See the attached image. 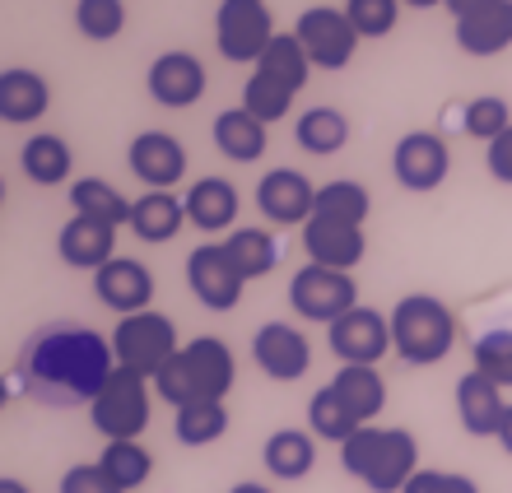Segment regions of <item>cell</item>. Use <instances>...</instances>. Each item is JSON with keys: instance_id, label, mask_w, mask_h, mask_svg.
Wrapping results in <instances>:
<instances>
[{"instance_id": "cell-1", "label": "cell", "mask_w": 512, "mask_h": 493, "mask_svg": "<svg viewBox=\"0 0 512 493\" xmlns=\"http://www.w3.org/2000/svg\"><path fill=\"white\" fill-rule=\"evenodd\" d=\"M112 373H117L112 335H98L84 321H47L19 345V359H14L19 391L56 410L94 405Z\"/></svg>"}, {"instance_id": "cell-2", "label": "cell", "mask_w": 512, "mask_h": 493, "mask_svg": "<svg viewBox=\"0 0 512 493\" xmlns=\"http://www.w3.org/2000/svg\"><path fill=\"white\" fill-rule=\"evenodd\" d=\"M238 382V359L219 335H196L177 349V359L154 377L159 400H168L173 410L182 405H201V400H224Z\"/></svg>"}, {"instance_id": "cell-3", "label": "cell", "mask_w": 512, "mask_h": 493, "mask_svg": "<svg viewBox=\"0 0 512 493\" xmlns=\"http://www.w3.org/2000/svg\"><path fill=\"white\" fill-rule=\"evenodd\" d=\"M340 466L373 493H405V484L424 470L419 466L415 433L410 428H378V424H364L340 447Z\"/></svg>"}, {"instance_id": "cell-4", "label": "cell", "mask_w": 512, "mask_h": 493, "mask_svg": "<svg viewBox=\"0 0 512 493\" xmlns=\"http://www.w3.org/2000/svg\"><path fill=\"white\" fill-rule=\"evenodd\" d=\"M457 345V317L443 298L433 294H405L391 307V349L410 368H433Z\"/></svg>"}, {"instance_id": "cell-5", "label": "cell", "mask_w": 512, "mask_h": 493, "mask_svg": "<svg viewBox=\"0 0 512 493\" xmlns=\"http://www.w3.org/2000/svg\"><path fill=\"white\" fill-rule=\"evenodd\" d=\"M177 326L173 317H163V312H135V317H122L112 326V354H117V368H131L140 377H154L177 359Z\"/></svg>"}, {"instance_id": "cell-6", "label": "cell", "mask_w": 512, "mask_h": 493, "mask_svg": "<svg viewBox=\"0 0 512 493\" xmlns=\"http://www.w3.org/2000/svg\"><path fill=\"white\" fill-rule=\"evenodd\" d=\"M149 387H154L149 377L131 373V368H117L108 377V387L98 391V400L89 405V424L108 442H140V433L149 428V410H154Z\"/></svg>"}, {"instance_id": "cell-7", "label": "cell", "mask_w": 512, "mask_h": 493, "mask_svg": "<svg viewBox=\"0 0 512 493\" xmlns=\"http://www.w3.org/2000/svg\"><path fill=\"white\" fill-rule=\"evenodd\" d=\"M275 42V19L266 0H219L215 10V47L224 61L247 66L261 61L266 47Z\"/></svg>"}, {"instance_id": "cell-8", "label": "cell", "mask_w": 512, "mask_h": 493, "mask_svg": "<svg viewBox=\"0 0 512 493\" xmlns=\"http://www.w3.org/2000/svg\"><path fill=\"white\" fill-rule=\"evenodd\" d=\"M289 307H294L303 321H317V326H336L345 312L359 307V284L345 270H326V266H303L294 270L289 280Z\"/></svg>"}, {"instance_id": "cell-9", "label": "cell", "mask_w": 512, "mask_h": 493, "mask_svg": "<svg viewBox=\"0 0 512 493\" xmlns=\"http://www.w3.org/2000/svg\"><path fill=\"white\" fill-rule=\"evenodd\" d=\"M294 38L303 42L312 70H345L359 52V33H354L350 14L336 10V5H312V10L298 14L294 24Z\"/></svg>"}, {"instance_id": "cell-10", "label": "cell", "mask_w": 512, "mask_h": 493, "mask_svg": "<svg viewBox=\"0 0 512 493\" xmlns=\"http://www.w3.org/2000/svg\"><path fill=\"white\" fill-rule=\"evenodd\" d=\"M187 284L196 294V303L210 307V312H233L243 303V289H247L243 270H238V261L229 256L224 242H201L187 256Z\"/></svg>"}, {"instance_id": "cell-11", "label": "cell", "mask_w": 512, "mask_h": 493, "mask_svg": "<svg viewBox=\"0 0 512 493\" xmlns=\"http://www.w3.org/2000/svg\"><path fill=\"white\" fill-rule=\"evenodd\" d=\"M326 345L340 363H354V368H378L391 354V317L378 307H354L336 326H326Z\"/></svg>"}, {"instance_id": "cell-12", "label": "cell", "mask_w": 512, "mask_h": 493, "mask_svg": "<svg viewBox=\"0 0 512 493\" xmlns=\"http://www.w3.org/2000/svg\"><path fill=\"white\" fill-rule=\"evenodd\" d=\"M452 173V149H447L443 135L433 131H405L391 149V177L401 182L405 191H438Z\"/></svg>"}, {"instance_id": "cell-13", "label": "cell", "mask_w": 512, "mask_h": 493, "mask_svg": "<svg viewBox=\"0 0 512 493\" xmlns=\"http://www.w3.org/2000/svg\"><path fill=\"white\" fill-rule=\"evenodd\" d=\"M256 210L275 228H308V219L317 214V187L298 168H270L256 182Z\"/></svg>"}, {"instance_id": "cell-14", "label": "cell", "mask_w": 512, "mask_h": 493, "mask_svg": "<svg viewBox=\"0 0 512 493\" xmlns=\"http://www.w3.org/2000/svg\"><path fill=\"white\" fill-rule=\"evenodd\" d=\"M252 363L270 382H298L312 368V345L308 335L289 326V321H266L252 335Z\"/></svg>"}, {"instance_id": "cell-15", "label": "cell", "mask_w": 512, "mask_h": 493, "mask_svg": "<svg viewBox=\"0 0 512 493\" xmlns=\"http://www.w3.org/2000/svg\"><path fill=\"white\" fill-rule=\"evenodd\" d=\"M126 163L149 191H173L187 177V145L168 131H140L126 149Z\"/></svg>"}, {"instance_id": "cell-16", "label": "cell", "mask_w": 512, "mask_h": 493, "mask_svg": "<svg viewBox=\"0 0 512 493\" xmlns=\"http://www.w3.org/2000/svg\"><path fill=\"white\" fill-rule=\"evenodd\" d=\"M149 98L159 107H173V112H182V107H196L205 98V66H201V56H191V52H163L149 61Z\"/></svg>"}, {"instance_id": "cell-17", "label": "cell", "mask_w": 512, "mask_h": 493, "mask_svg": "<svg viewBox=\"0 0 512 493\" xmlns=\"http://www.w3.org/2000/svg\"><path fill=\"white\" fill-rule=\"evenodd\" d=\"M94 298L103 307H112L117 317H135V312H149L154 303V275H149L145 261L135 256H117L94 275Z\"/></svg>"}, {"instance_id": "cell-18", "label": "cell", "mask_w": 512, "mask_h": 493, "mask_svg": "<svg viewBox=\"0 0 512 493\" xmlns=\"http://www.w3.org/2000/svg\"><path fill=\"white\" fill-rule=\"evenodd\" d=\"M117 233L122 228L98 224V219H84V214H70L61 233H56V252L70 270H103L108 261H117Z\"/></svg>"}, {"instance_id": "cell-19", "label": "cell", "mask_w": 512, "mask_h": 493, "mask_svg": "<svg viewBox=\"0 0 512 493\" xmlns=\"http://www.w3.org/2000/svg\"><path fill=\"white\" fill-rule=\"evenodd\" d=\"M303 252H308L312 266H326V270H345L350 275L368 252V238L364 228L354 224H331V219H308L303 228Z\"/></svg>"}, {"instance_id": "cell-20", "label": "cell", "mask_w": 512, "mask_h": 493, "mask_svg": "<svg viewBox=\"0 0 512 493\" xmlns=\"http://www.w3.org/2000/svg\"><path fill=\"white\" fill-rule=\"evenodd\" d=\"M503 414H508V400H503V387H494L485 373H466L457 377V419L471 438H499Z\"/></svg>"}, {"instance_id": "cell-21", "label": "cell", "mask_w": 512, "mask_h": 493, "mask_svg": "<svg viewBox=\"0 0 512 493\" xmlns=\"http://www.w3.org/2000/svg\"><path fill=\"white\" fill-rule=\"evenodd\" d=\"M182 205H187L191 228H201V233L215 238V233H224V228L238 224L243 196H238V187H233L229 177H196L191 191L182 196Z\"/></svg>"}, {"instance_id": "cell-22", "label": "cell", "mask_w": 512, "mask_h": 493, "mask_svg": "<svg viewBox=\"0 0 512 493\" xmlns=\"http://www.w3.org/2000/svg\"><path fill=\"white\" fill-rule=\"evenodd\" d=\"M47 107H52V89H47L38 70L28 66L0 70V117L10 126H33V121L47 117Z\"/></svg>"}, {"instance_id": "cell-23", "label": "cell", "mask_w": 512, "mask_h": 493, "mask_svg": "<svg viewBox=\"0 0 512 493\" xmlns=\"http://www.w3.org/2000/svg\"><path fill=\"white\" fill-rule=\"evenodd\" d=\"M187 205L173 196V191H145V196H135V210H131V233L149 247H159V242H173L182 228H187Z\"/></svg>"}, {"instance_id": "cell-24", "label": "cell", "mask_w": 512, "mask_h": 493, "mask_svg": "<svg viewBox=\"0 0 512 493\" xmlns=\"http://www.w3.org/2000/svg\"><path fill=\"white\" fill-rule=\"evenodd\" d=\"M261 461L275 480L294 484V480H308L312 466H317V438L308 428H275L261 447Z\"/></svg>"}, {"instance_id": "cell-25", "label": "cell", "mask_w": 512, "mask_h": 493, "mask_svg": "<svg viewBox=\"0 0 512 493\" xmlns=\"http://www.w3.org/2000/svg\"><path fill=\"white\" fill-rule=\"evenodd\" d=\"M210 140H215V149L224 154V159L256 163L261 154H266V145H270V126L266 121H256V117H247L243 107H229V112H219L215 117Z\"/></svg>"}, {"instance_id": "cell-26", "label": "cell", "mask_w": 512, "mask_h": 493, "mask_svg": "<svg viewBox=\"0 0 512 493\" xmlns=\"http://www.w3.org/2000/svg\"><path fill=\"white\" fill-rule=\"evenodd\" d=\"M457 47L466 56H499L512 47V0L457 19Z\"/></svg>"}, {"instance_id": "cell-27", "label": "cell", "mask_w": 512, "mask_h": 493, "mask_svg": "<svg viewBox=\"0 0 512 493\" xmlns=\"http://www.w3.org/2000/svg\"><path fill=\"white\" fill-rule=\"evenodd\" d=\"M294 140L312 159H331V154H340V149L350 145V117H345L340 107L317 103L294 121Z\"/></svg>"}, {"instance_id": "cell-28", "label": "cell", "mask_w": 512, "mask_h": 493, "mask_svg": "<svg viewBox=\"0 0 512 493\" xmlns=\"http://www.w3.org/2000/svg\"><path fill=\"white\" fill-rule=\"evenodd\" d=\"M70 210L84 214V219H98V224H112V228H131V210L135 200H126L122 191L103 182V177H80L70 182Z\"/></svg>"}, {"instance_id": "cell-29", "label": "cell", "mask_w": 512, "mask_h": 493, "mask_svg": "<svg viewBox=\"0 0 512 493\" xmlns=\"http://www.w3.org/2000/svg\"><path fill=\"white\" fill-rule=\"evenodd\" d=\"M70 163H75V154H70V145L61 140V135H28L24 149H19V168H24L28 182H38V187H61V182H70Z\"/></svg>"}, {"instance_id": "cell-30", "label": "cell", "mask_w": 512, "mask_h": 493, "mask_svg": "<svg viewBox=\"0 0 512 493\" xmlns=\"http://www.w3.org/2000/svg\"><path fill=\"white\" fill-rule=\"evenodd\" d=\"M336 396L350 405V414L359 424H373L382 410H387V382H382L378 368H354V363H340V373L331 377Z\"/></svg>"}, {"instance_id": "cell-31", "label": "cell", "mask_w": 512, "mask_h": 493, "mask_svg": "<svg viewBox=\"0 0 512 493\" xmlns=\"http://www.w3.org/2000/svg\"><path fill=\"white\" fill-rule=\"evenodd\" d=\"M368 214H373V196H368L364 182H354V177H336V182H322V187H317V214H312V219H331V224L364 228Z\"/></svg>"}, {"instance_id": "cell-32", "label": "cell", "mask_w": 512, "mask_h": 493, "mask_svg": "<svg viewBox=\"0 0 512 493\" xmlns=\"http://www.w3.org/2000/svg\"><path fill=\"white\" fill-rule=\"evenodd\" d=\"M224 247H229V256L238 261L247 284L266 280L270 270L280 266V238H275L270 228H233L229 238H224Z\"/></svg>"}, {"instance_id": "cell-33", "label": "cell", "mask_w": 512, "mask_h": 493, "mask_svg": "<svg viewBox=\"0 0 512 493\" xmlns=\"http://www.w3.org/2000/svg\"><path fill=\"white\" fill-rule=\"evenodd\" d=\"M256 75H266V80L284 84L289 94H298L312 75V61H308V52H303V42H298L294 33H275V42L266 47V56L256 61Z\"/></svg>"}, {"instance_id": "cell-34", "label": "cell", "mask_w": 512, "mask_h": 493, "mask_svg": "<svg viewBox=\"0 0 512 493\" xmlns=\"http://www.w3.org/2000/svg\"><path fill=\"white\" fill-rule=\"evenodd\" d=\"M359 428H364V424H359V419L350 414V405L336 396V387L312 391V400H308V433H312V438L345 447V442H350Z\"/></svg>"}, {"instance_id": "cell-35", "label": "cell", "mask_w": 512, "mask_h": 493, "mask_svg": "<svg viewBox=\"0 0 512 493\" xmlns=\"http://www.w3.org/2000/svg\"><path fill=\"white\" fill-rule=\"evenodd\" d=\"M173 433L182 447H210L229 433V410L224 400H201V405H182L173 410Z\"/></svg>"}, {"instance_id": "cell-36", "label": "cell", "mask_w": 512, "mask_h": 493, "mask_svg": "<svg viewBox=\"0 0 512 493\" xmlns=\"http://www.w3.org/2000/svg\"><path fill=\"white\" fill-rule=\"evenodd\" d=\"M98 466L108 470V480L117 484V489L131 493L154 475V456H149L145 442H108L103 456H98Z\"/></svg>"}, {"instance_id": "cell-37", "label": "cell", "mask_w": 512, "mask_h": 493, "mask_svg": "<svg viewBox=\"0 0 512 493\" xmlns=\"http://www.w3.org/2000/svg\"><path fill=\"white\" fill-rule=\"evenodd\" d=\"M471 363L475 373H485L494 387H512V326L480 335L471 345Z\"/></svg>"}, {"instance_id": "cell-38", "label": "cell", "mask_w": 512, "mask_h": 493, "mask_svg": "<svg viewBox=\"0 0 512 493\" xmlns=\"http://www.w3.org/2000/svg\"><path fill=\"white\" fill-rule=\"evenodd\" d=\"M294 98L298 94H289V89H284V84H275V80H266V75H247V84H243V112L247 117H256V121H284L289 117V107H294Z\"/></svg>"}, {"instance_id": "cell-39", "label": "cell", "mask_w": 512, "mask_h": 493, "mask_svg": "<svg viewBox=\"0 0 512 493\" xmlns=\"http://www.w3.org/2000/svg\"><path fill=\"white\" fill-rule=\"evenodd\" d=\"M75 28L89 42H117L126 28V0H80L75 5Z\"/></svg>"}, {"instance_id": "cell-40", "label": "cell", "mask_w": 512, "mask_h": 493, "mask_svg": "<svg viewBox=\"0 0 512 493\" xmlns=\"http://www.w3.org/2000/svg\"><path fill=\"white\" fill-rule=\"evenodd\" d=\"M508 126H512V112H508V103H503L499 94L471 98L466 112H461V131L471 135V140H485V145H494Z\"/></svg>"}, {"instance_id": "cell-41", "label": "cell", "mask_w": 512, "mask_h": 493, "mask_svg": "<svg viewBox=\"0 0 512 493\" xmlns=\"http://www.w3.org/2000/svg\"><path fill=\"white\" fill-rule=\"evenodd\" d=\"M345 14L359 38H387L401 19V0H345Z\"/></svg>"}, {"instance_id": "cell-42", "label": "cell", "mask_w": 512, "mask_h": 493, "mask_svg": "<svg viewBox=\"0 0 512 493\" xmlns=\"http://www.w3.org/2000/svg\"><path fill=\"white\" fill-rule=\"evenodd\" d=\"M56 493H122V489L108 480V470L98 466V461H80V466H70L61 475V489Z\"/></svg>"}, {"instance_id": "cell-43", "label": "cell", "mask_w": 512, "mask_h": 493, "mask_svg": "<svg viewBox=\"0 0 512 493\" xmlns=\"http://www.w3.org/2000/svg\"><path fill=\"white\" fill-rule=\"evenodd\" d=\"M405 493H480V484L471 475H457V470H419L405 484Z\"/></svg>"}, {"instance_id": "cell-44", "label": "cell", "mask_w": 512, "mask_h": 493, "mask_svg": "<svg viewBox=\"0 0 512 493\" xmlns=\"http://www.w3.org/2000/svg\"><path fill=\"white\" fill-rule=\"evenodd\" d=\"M485 163H489V177H494V182L512 187V126L494 140V145H485Z\"/></svg>"}, {"instance_id": "cell-45", "label": "cell", "mask_w": 512, "mask_h": 493, "mask_svg": "<svg viewBox=\"0 0 512 493\" xmlns=\"http://www.w3.org/2000/svg\"><path fill=\"white\" fill-rule=\"evenodd\" d=\"M443 5L452 10V19H466V14H480L489 5H499V0H443Z\"/></svg>"}, {"instance_id": "cell-46", "label": "cell", "mask_w": 512, "mask_h": 493, "mask_svg": "<svg viewBox=\"0 0 512 493\" xmlns=\"http://www.w3.org/2000/svg\"><path fill=\"white\" fill-rule=\"evenodd\" d=\"M499 447L512 456V405H508V414H503V428H499Z\"/></svg>"}, {"instance_id": "cell-47", "label": "cell", "mask_w": 512, "mask_h": 493, "mask_svg": "<svg viewBox=\"0 0 512 493\" xmlns=\"http://www.w3.org/2000/svg\"><path fill=\"white\" fill-rule=\"evenodd\" d=\"M0 493H33V489H28L24 480H10V475H5V480H0Z\"/></svg>"}, {"instance_id": "cell-48", "label": "cell", "mask_w": 512, "mask_h": 493, "mask_svg": "<svg viewBox=\"0 0 512 493\" xmlns=\"http://www.w3.org/2000/svg\"><path fill=\"white\" fill-rule=\"evenodd\" d=\"M229 493H270V489H266V484H256V480H243V484H233Z\"/></svg>"}, {"instance_id": "cell-49", "label": "cell", "mask_w": 512, "mask_h": 493, "mask_svg": "<svg viewBox=\"0 0 512 493\" xmlns=\"http://www.w3.org/2000/svg\"><path fill=\"white\" fill-rule=\"evenodd\" d=\"M401 5H410V10H433V5H443V0H401Z\"/></svg>"}]
</instances>
